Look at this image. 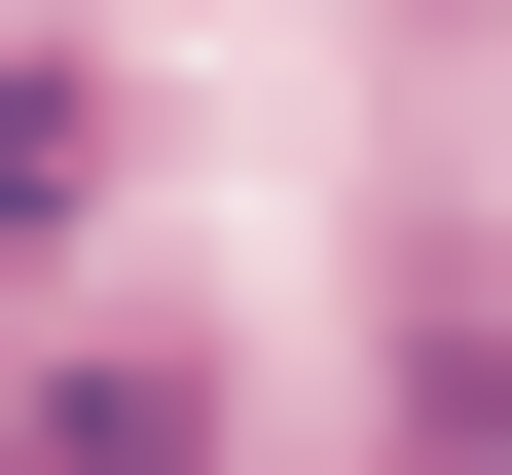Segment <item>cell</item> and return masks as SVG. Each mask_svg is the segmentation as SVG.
I'll return each mask as SVG.
<instances>
[{"mask_svg": "<svg viewBox=\"0 0 512 475\" xmlns=\"http://www.w3.org/2000/svg\"><path fill=\"white\" fill-rule=\"evenodd\" d=\"M403 475H512V293H403Z\"/></svg>", "mask_w": 512, "mask_h": 475, "instance_id": "cell-3", "label": "cell"}, {"mask_svg": "<svg viewBox=\"0 0 512 475\" xmlns=\"http://www.w3.org/2000/svg\"><path fill=\"white\" fill-rule=\"evenodd\" d=\"M74 220H110V74H37V37H0V293H37Z\"/></svg>", "mask_w": 512, "mask_h": 475, "instance_id": "cell-2", "label": "cell"}, {"mask_svg": "<svg viewBox=\"0 0 512 475\" xmlns=\"http://www.w3.org/2000/svg\"><path fill=\"white\" fill-rule=\"evenodd\" d=\"M0 475H220V366L183 329H37L0 366Z\"/></svg>", "mask_w": 512, "mask_h": 475, "instance_id": "cell-1", "label": "cell"}]
</instances>
